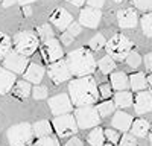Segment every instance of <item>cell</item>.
Instances as JSON below:
<instances>
[{
    "mask_svg": "<svg viewBox=\"0 0 152 146\" xmlns=\"http://www.w3.org/2000/svg\"><path fill=\"white\" fill-rule=\"evenodd\" d=\"M69 94L75 107L94 105L99 99V87L93 76H79L69 82Z\"/></svg>",
    "mask_w": 152,
    "mask_h": 146,
    "instance_id": "6da1fadb",
    "label": "cell"
},
{
    "mask_svg": "<svg viewBox=\"0 0 152 146\" xmlns=\"http://www.w3.org/2000/svg\"><path fill=\"white\" fill-rule=\"evenodd\" d=\"M67 64L73 76H87L96 70L97 63L93 53L85 47L76 49L67 55Z\"/></svg>",
    "mask_w": 152,
    "mask_h": 146,
    "instance_id": "7a4b0ae2",
    "label": "cell"
},
{
    "mask_svg": "<svg viewBox=\"0 0 152 146\" xmlns=\"http://www.w3.org/2000/svg\"><path fill=\"white\" fill-rule=\"evenodd\" d=\"M105 50L110 56H113L117 61L126 59L129 52H132V41L123 34H114L107 41Z\"/></svg>",
    "mask_w": 152,
    "mask_h": 146,
    "instance_id": "3957f363",
    "label": "cell"
},
{
    "mask_svg": "<svg viewBox=\"0 0 152 146\" xmlns=\"http://www.w3.org/2000/svg\"><path fill=\"white\" fill-rule=\"evenodd\" d=\"M12 44H14V49L17 52L26 56H31L37 52L38 46H40V36L32 31H23L14 35Z\"/></svg>",
    "mask_w": 152,
    "mask_h": 146,
    "instance_id": "277c9868",
    "label": "cell"
},
{
    "mask_svg": "<svg viewBox=\"0 0 152 146\" xmlns=\"http://www.w3.org/2000/svg\"><path fill=\"white\" fill-rule=\"evenodd\" d=\"M6 137L11 146H24L34 137V126L28 123V122L12 125L6 132Z\"/></svg>",
    "mask_w": 152,
    "mask_h": 146,
    "instance_id": "5b68a950",
    "label": "cell"
},
{
    "mask_svg": "<svg viewBox=\"0 0 152 146\" xmlns=\"http://www.w3.org/2000/svg\"><path fill=\"white\" fill-rule=\"evenodd\" d=\"M75 117L79 125V129H88L100 125L102 116L99 114L97 107L93 105H84V107H76L75 110Z\"/></svg>",
    "mask_w": 152,
    "mask_h": 146,
    "instance_id": "8992f818",
    "label": "cell"
},
{
    "mask_svg": "<svg viewBox=\"0 0 152 146\" xmlns=\"http://www.w3.org/2000/svg\"><path fill=\"white\" fill-rule=\"evenodd\" d=\"M53 125V129L56 132V136L64 139V137H70V136H75L79 129V125L76 122V117L73 114H61V116H56L52 122Z\"/></svg>",
    "mask_w": 152,
    "mask_h": 146,
    "instance_id": "52a82bcc",
    "label": "cell"
},
{
    "mask_svg": "<svg viewBox=\"0 0 152 146\" xmlns=\"http://www.w3.org/2000/svg\"><path fill=\"white\" fill-rule=\"evenodd\" d=\"M47 73H49V78L53 84L59 85L62 82H66L70 79V75L72 72L69 69V64H67V59H58L55 63H50L49 64V69H47Z\"/></svg>",
    "mask_w": 152,
    "mask_h": 146,
    "instance_id": "ba28073f",
    "label": "cell"
},
{
    "mask_svg": "<svg viewBox=\"0 0 152 146\" xmlns=\"http://www.w3.org/2000/svg\"><path fill=\"white\" fill-rule=\"evenodd\" d=\"M47 105L50 108L53 116H61V114H67L73 110V102L70 99V94H66V93H61V94H56L53 97H50L47 101Z\"/></svg>",
    "mask_w": 152,
    "mask_h": 146,
    "instance_id": "9c48e42d",
    "label": "cell"
},
{
    "mask_svg": "<svg viewBox=\"0 0 152 146\" xmlns=\"http://www.w3.org/2000/svg\"><path fill=\"white\" fill-rule=\"evenodd\" d=\"M29 64L31 63L28 61V56L17 52L15 49L3 58V66L6 69H9L11 72H14V73H24Z\"/></svg>",
    "mask_w": 152,
    "mask_h": 146,
    "instance_id": "30bf717a",
    "label": "cell"
},
{
    "mask_svg": "<svg viewBox=\"0 0 152 146\" xmlns=\"http://www.w3.org/2000/svg\"><path fill=\"white\" fill-rule=\"evenodd\" d=\"M41 52H43L44 59L49 61V63H55V61L61 59L62 55H64V50H62V47H61V43L55 38V36L43 41Z\"/></svg>",
    "mask_w": 152,
    "mask_h": 146,
    "instance_id": "8fae6325",
    "label": "cell"
},
{
    "mask_svg": "<svg viewBox=\"0 0 152 146\" xmlns=\"http://www.w3.org/2000/svg\"><path fill=\"white\" fill-rule=\"evenodd\" d=\"M100 20H102V12L99 8H93V6H87L81 11L79 14V23L85 28L90 29H96L99 26Z\"/></svg>",
    "mask_w": 152,
    "mask_h": 146,
    "instance_id": "7c38bea8",
    "label": "cell"
},
{
    "mask_svg": "<svg viewBox=\"0 0 152 146\" xmlns=\"http://www.w3.org/2000/svg\"><path fill=\"white\" fill-rule=\"evenodd\" d=\"M117 23L122 29H132L138 23V14L134 8H125L117 11Z\"/></svg>",
    "mask_w": 152,
    "mask_h": 146,
    "instance_id": "4fadbf2b",
    "label": "cell"
},
{
    "mask_svg": "<svg viewBox=\"0 0 152 146\" xmlns=\"http://www.w3.org/2000/svg\"><path fill=\"white\" fill-rule=\"evenodd\" d=\"M134 111L135 114L142 116L152 111V94L149 91H138L134 97Z\"/></svg>",
    "mask_w": 152,
    "mask_h": 146,
    "instance_id": "5bb4252c",
    "label": "cell"
},
{
    "mask_svg": "<svg viewBox=\"0 0 152 146\" xmlns=\"http://www.w3.org/2000/svg\"><path fill=\"white\" fill-rule=\"evenodd\" d=\"M50 21H52V24L56 26L59 31H66L73 23V15L64 8H56L52 14H50Z\"/></svg>",
    "mask_w": 152,
    "mask_h": 146,
    "instance_id": "9a60e30c",
    "label": "cell"
},
{
    "mask_svg": "<svg viewBox=\"0 0 152 146\" xmlns=\"http://www.w3.org/2000/svg\"><path fill=\"white\" fill-rule=\"evenodd\" d=\"M15 73L6 69L5 66L0 67V94H8L15 85Z\"/></svg>",
    "mask_w": 152,
    "mask_h": 146,
    "instance_id": "2e32d148",
    "label": "cell"
},
{
    "mask_svg": "<svg viewBox=\"0 0 152 146\" xmlns=\"http://www.w3.org/2000/svg\"><path fill=\"white\" fill-rule=\"evenodd\" d=\"M132 122H134V119H132L131 114L123 113V111H119V113H116V114L113 116L111 125L116 128L117 131H123V132H126V131H129V129H131Z\"/></svg>",
    "mask_w": 152,
    "mask_h": 146,
    "instance_id": "e0dca14e",
    "label": "cell"
},
{
    "mask_svg": "<svg viewBox=\"0 0 152 146\" xmlns=\"http://www.w3.org/2000/svg\"><path fill=\"white\" fill-rule=\"evenodd\" d=\"M44 73H46V70H44L43 66L37 64V63H31L28 66L26 72L23 73V76H24V79H26V81H29V82H32V84L37 85V84H40L43 81Z\"/></svg>",
    "mask_w": 152,
    "mask_h": 146,
    "instance_id": "ac0fdd59",
    "label": "cell"
},
{
    "mask_svg": "<svg viewBox=\"0 0 152 146\" xmlns=\"http://www.w3.org/2000/svg\"><path fill=\"white\" fill-rule=\"evenodd\" d=\"M110 81H111V87L113 90H125V88H128L129 87V76L126 75V73L123 72H113L111 75H110Z\"/></svg>",
    "mask_w": 152,
    "mask_h": 146,
    "instance_id": "d6986e66",
    "label": "cell"
},
{
    "mask_svg": "<svg viewBox=\"0 0 152 146\" xmlns=\"http://www.w3.org/2000/svg\"><path fill=\"white\" fill-rule=\"evenodd\" d=\"M31 93H32L31 82L26 81V79L15 82L14 88H12V94H14L15 97H18V99H28V97L31 96Z\"/></svg>",
    "mask_w": 152,
    "mask_h": 146,
    "instance_id": "ffe728a7",
    "label": "cell"
},
{
    "mask_svg": "<svg viewBox=\"0 0 152 146\" xmlns=\"http://www.w3.org/2000/svg\"><path fill=\"white\" fill-rule=\"evenodd\" d=\"M113 101L116 102V105H117L119 108H128V107L132 105L134 97H132V93H131V91L119 90V91H116V94H114Z\"/></svg>",
    "mask_w": 152,
    "mask_h": 146,
    "instance_id": "44dd1931",
    "label": "cell"
},
{
    "mask_svg": "<svg viewBox=\"0 0 152 146\" xmlns=\"http://www.w3.org/2000/svg\"><path fill=\"white\" fill-rule=\"evenodd\" d=\"M88 143H90L91 146H105V129H102L100 126H94L91 129V132L88 134V137H87Z\"/></svg>",
    "mask_w": 152,
    "mask_h": 146,
    "instance_id": "7402d4cb",
    "label": "cell"
},
{
    "mask_svg": "<svg viewBox=\"0 0 152 146\" xmlns=\"http://www.w3.org/2000/svg\"><path fill=\"white\" fill-rule=\"evenodd\" d=\"M34 126V136L35 137H46V136H50L53 131V125L47 120H38L32 125Z\"/></svg>",
    "mask_w": 152,
    "mask_h": 146,
    "instance_id": "603a6c76",
    "label": "cell"
},
{
    "mask_svg": "<svg viewBox=\"0 0 152 146\" xmlns=\"http://www.w3.org/2000/svg\"><path fill=\"white\" fill-rule=\"evenodd\" d=\"M129 84H131V88L134 91H142L146 88V84H148V78L145 76V73L142 72H137L129 75Z\"/></svg>",
    "mask_w": 152,
    "mask_h": 146,
    "instance_id": "cb8c5ba5",
    "label": "cell"
},
{
    "mask_svg": "<svg viewBox=\"0 0 152 146\" xmlns=\"http://www.w3.org/2000/svg\"><path fill=\"white\" fill-rule=\"evenodd\" d=\"M131 132L135 137H146L148 132H149V122L145 120V119H135L132 122Z\"/></svg>",
    "mask_w": 152,
    "mask_h": 146,
    "instance_id": "d4e9b609",
    "label": "cell"
},
{
    "mask_svg": "<svg viewBox=\"0 0 152 146\" xmlns=\"http://www.w3.org/2000/svg\"><path fill=\"white\" fill-rule=\"evenodd\" d=\"M97 67L99 70L104 73V75H110V73L114 72V69H116V63H114V58L107 55L104 58H100L99 59V63H97Z\"/></svg>",
    "mask_w": 152,
    "mask_h": 146,
    "instance_id": "484cf974",
    "label": "cell"
},
{
    "mask_svg": "<svg viewBox=\"0 0 152 146\" xmlns=\"http://www.w3.org/2000/svg\"><path fill=\"white\" fill-rule=\"evenodd\" d=\"M140 26H142V31L146 36L152 38V11L149 12H145V15H142L140 18Z\"/></svg>",
    "mask_w": 152,
    "mask_h": 146,
    "instance_id": "4316f807",
    "label": "cell"
},
{
    "mask_svg": "<svg viewBox=\"0 0 152 146\" xmlns=\"http://www.w3.org/2000/svg\"><path fill=\"white\" fill-rule=\"evenodd\" d=\"M11 46H12V40L5 32L0 31V59H3L11 52Z\"/></svg>",
    "mask_w": 152,
    "mask_h": 146,
    "instance_id": "83f0119b",
    "label": "cell"
},
{
    "mask_svg": "<svg viewBox=\"0 0 152 146\" xmlns=\"http://www.w3.org/2000/svg\"><path fill=\"white\" fill-rule=\"evenodd\" d=\"M116 107L117 105H116L114 101H105V102L97 104V111H99V114L102 116V119H104V117H108L110 114H113Z\"/></svg>",
    "mask_w": 152,
    "mask_h": 146,
    "instance_id": "f1b7e54d",
    "label": "cell"
},
{
    "mask_svg": "<svg viewBox=\"0 0 152 146\" xmlns=\"http://www.w3.org/2000/svg\"><path fill=\"white\" fill-rule=\"evenodd\" d=\"M107 41L108 40H105V36L102 34H97L88 41V47L93 49V50H100V49H104L107 46Z\"/></svg>",
    "mask_w": 152,
    "mask_h": 146,
    "instance_id": "f546056e",
    "label": "cell"
},
{
    "mask_svg": "<svg viewBox=\"0 0 152 146\" xmlns=\"http://www.w3.org/2000/svg\"><path fill=\"white\" fill-rule=\"evenodd\" d=\"M37 34H38V36H40V40L46 41V40L53 36V29L50 28L49 24H41V26L37 28Z\"/></svg>",
    "mask_w": 152,
    "mask_h": 146,
    "instance_id": "4dcf8cb0",
    "label": "cell"
},
{
    "mask_svg": "<svg viewBox=\"0 0 152 146\" xmlns=\"http://www.w3.org/2000/svg\"><path fill=\"white\" fill-rule=\"evenodd\" d=\"M34 146H61L59 145V140L56 137H52V136H46V137H40Z\"/></svg>",
    "mask_w": 152,
    "mask_h": 146,
    "instance_id": "1f68e13d",
    "label": "cell"
},
{
    "mask_svg": "<svg viewBox=\"0 0 152 146\" xmlns=\"http://www.w3.org/2000/svg\"><path fill=\"white\" fill-rule=\"evenodd\" d=\"M32 96L35 101H41V99H46V97L49 96V91H47V87H44V85H35V87L32 88Z\"/></svg>",
    "mask_w": 152,
    "mask_h": 146,
    "instance_id": "d6a6232c",
    "label": "cell"
},
{
    "mask_svg": "<svg viewBox=\"0 0 152 146\" xmlns=\"http://www.w3.org/2000/svg\"><path fill=\"white\" fill-rule=\"evenodd\" d=\"M126 64H128L131 69H137L138 66L142 64V56L138 55L137 52H129V55L126 56Z\"/></svg>",
    "mask_w": 152,
    "mask_h": 146,
    "instance_id": "836d02e7",
    "label": "cell"
},
{
    "mask_svg": "<svg viewBox=\"0 0 152 146\" xmlns=\"http://www.w3.org/2000/svg\"><path fill=\"white\" fill-rule=\"evenodd\" d=\"M131 3L143 12H149L152 9V0H131Z\"/></svg>",
    "mask_w": 152,
    "mask_h": 146,
    "instance_id": "e575fe53",
    "label": "cell"
},
{
    "mask_svg": "<svg viewBox=\"0 0 152 146\" xmlns=\"http://www.w3.org/2000/svg\"><path fill=\"white\" fill-rule=\"evenodd\" d=\"M105 137L110 143L113 145H119L120 143V134L116 131V129H111V128H107L105 129Z\"/></svg>",
    "mask_w": 152,
    "mask_h": 146,
    "instance_id": "d590c367",
    "label": "cell"
},
{
    "mask_svg": "<svg viewBox=\"0 0 152 146\" xmlns=\"http://www.w3.org/2000/svg\"><path fill=\"white\" fill-rule=\"evenodd\" d=\"M120 146H137V139L134 134H125L120 139Z\"/></svg>",
    "mask_w": 152,
    "mask_h": 146,
    "instance_id": "8d00e7d4",
    "label": "cell"
},
{
    "mask_svg": "<svg viewBox=\"0 0 152 146\" xmlns=\"http://www.w3.org/2000/svg\"><path fill=\"white\" fill-rule=\"evenodd\" d=\"M99 94L102 99H110L113 94V87L110 84H100L99 85Z\"/></svg>",
    "mask_w": 152,
    "mask_h": 146,
    "instance_id": "74e56055",
    "label": "cell"
},
{
    "mask_svg": "<svg viewBox=\"0 0 152 146\" xmlns=\"http://www.w3.org/2000/svg\"><path fill=\"white\" fill-rule=\"evenodd\" d=\"M73 41H75V35H72L69 31L61 34V43L64 44V46H70Z\"/></svg>",
    "mask_w": 152,
    "mask_h": 146,
    "instance_id": "f35d334b",
    "label": "cell"
},
{
    "mask_svg": "<svg viewBox=\"0 0 152 146\" xmlns=\"http://www.w3.org/2000/svg\"><path fill=\"white\" fill-rule=\"evenodd\" d=\"M67 31H69L72 35H75V36L79 35V34H81V23H75V21H73L70 26L67 28Z\"/></svg>",
    "mask_w": 152,
    "mask_h": 146,
    "instance_id": "ab89813d",
    "label": "cell"
},
{
    "mask_svg": "<svg viewBox=\"0 0 152 146\" xmlns=\"http://www.w3.org/2000/svg\"><path fill=\"white\" fill-rule=\"evenodd\" d=\"M87 5L88 6H93V8H102L105 5V0H87Z\"/></svg>",
    "mask_w": 152,
    "mask_h": 146,
    "instance_id": "60d3db41",
    "label": "cell"
},
{
    "mask_svg": "<svg viewBox=\"0 0 152 146\" xmlns=\"http://www.w3.org/2000/svg\"><path fill=\"white\" fill-rule=\"evenodd\" d=\"M145 66H146V70L152 73V52H149L145 56Z\"/></svg>",
    "mask_w": 152,
    "mask_h": 146,
    "instance_id": "b9f144b4",
    "label": "cell"
},
{
    "mask_svg": "<svg viewBox=\"0 0 152 146\" xmlns=\"http://www.w3.org/2000/svg\"><path fill=\"white\" fill-rule=\"evenodd\" d=\"M66 146H82V140L78 139V137H72V139L67 140Z\"/></svg>",
    "mask_w": 152,
    "mask_h": 146,
    "instance_id": "7bdbcfd3",
    "label": "cell"
},
{
    "mask_svg": "<svg viewBox=\"0 0 152 146\" xmlns=\"http://www.w3.org/2000/svg\"><path fill=\"white\" fill-rule=\"evenodd\" d=\"M21 12H23L24 17H31V15H32V8H31V5H23V6H21Z\"/></svg>",
    "mask_w": 152,
    "mask_h": 146,
    "instance_id": "ee69618b",
    "label": "cell"
},
{
    "mask_svg": "<svg viewBox=\"0 0 152 146\" xmlns=\"http://www.w3.org/2000/svg\"><path fill=\"white\" fill-rule=\"evenodd\" d=\"M66 2H69V3L73 5V6H82L87 0H66Z\"/></svg>",
    "mask_w": 152,
    "mask_h": 146,
    "instance_id": "f6af8a7d",
    "label": "cell"
},
{
    "mask_svg": "<svg viewBox=\"0 0 152 146\" xmlns=\"http://www.w3.org/2000/svg\"><path fill=\"white\" fill-rule=\"evenodd\" d=\"M17 2V0H0V3H2V6L3 8H9V6H12Z\"/></svg>",
    "mask_w": 152,
    "mask_h": 146,
    "instance_id": "bcb514c9",
    "label": "cell"
},
{
    "mask_svg": "<svg viewBox=\"0 0 152 146\" xmlns=\"http://www.w3.org/2000/svg\"><path fill=\"white\" fill-rule=\"evenodd\" d=\"M34 2H37V0H17V3H20L21 6H23V5H29V3H34Z\"/></svg>",
    "mask_w": 152,
    "mask_h": 146,
    "instance_id": "7dc6e473",
    "label": "cell"
},
{
    "mask_svg": "<svg viewBox=\"0 0 152 146\" xmlns=\"http://www.w3.org/2000/svg\"><path fill=\"white\" fill-rule=\"evenodd\" d=\"M148 84H149V87H151V91H152V73L148 76Z\"/></svg>",
    "mask_w": 152,
    "mask_h": 146,
    "instance_id": "c3c4849f",
    "label": "cell"
},
{
    "mask_svg": "<svg viewBox=\"0 0 152 146\" xmlns=\"http://www.w3.org/2000/svg\"><path fill=\"white\" fill-rule=\"evenodd\" d=\"M149 140H151V145H152V131H151V136H149Z\"/></svg>",
    "mask_w": 152,
    "mask_h": 146,
    "instance_id": "681fc988",
    "label": "cell"
},
{
    "mask_svg": "<svg viewBox=\"0 0 152 146\" xmlns=\"http://www.w3.org/2000/svg\"><path fill=\"white\" fill-rule=\"evenodd\" d=\"M114 2H117V3H120V2H122V0H114Z\"/></svg>",
    "mask_w": 152,
    "mask_h": 146,
    "instance_id": "f907efd6",
    "label": "cell"
}]
</instances>
